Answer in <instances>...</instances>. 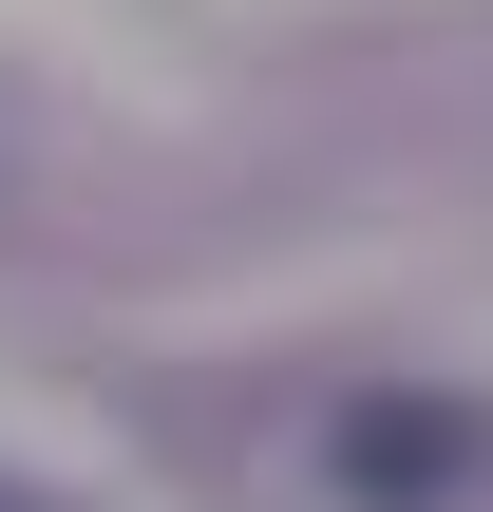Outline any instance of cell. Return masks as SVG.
<instances>
[{
	"label": "cell",
	"mask_w": 493,
	"mask_h": 512,
	"mask_svg": "<svg viewBox=\"0 0 493 512\" xmlns=\"http://www.w3.org/2000/svg\"><path fill=\"white\" fill-rule=\"evenodd\" d=\"M475 475V418L456 399H342V494L361 512H437Z\"/></svg>",
	"instance_id": "cell-1"
}]
</instances>
